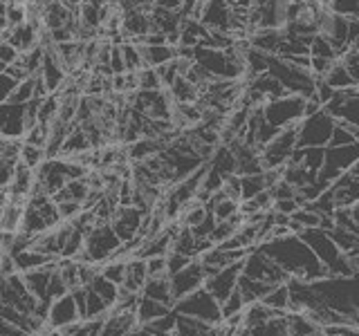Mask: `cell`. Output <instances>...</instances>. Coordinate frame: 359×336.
Instances as JSON below:
<instances>
[{"label":"cell","instance_id":"277c9868","mask_svg":"<svg viewBox=\"0 0 359 336\" xmlns=\"http://www.w3.org/2000/svg\"><path fill=\"white\" fill-rule=\"evenodd\" d=\"M263 117L269 126H274L276 130L299 126L301 119L306 117V97L299 94H283L278 99L267 101L261 106Z\"/></svg>","mask_w":359,"mask_h":336},{"label":"cell","instance_id":"60d3db41","mask_svg":"<svg viewBox=\"0 0 359 336\" xmlns=\"http://www.w3.org/2000/svg\"><path fill=\"white\" fill-rule=\"evenodd\" d=\"M243 309H245V300H243V296L238 294V289H236L233 294H229L227 298H224V300L220 302L222 321H224V318L236 316V314H243Z\"/></svg>","mask_w":359,"mask_h":336},{"label":"cell","instance_id":"603a6c76","mask_svg":"<svg viewBox=\"0 0 359 336\" xmlns=\"http://www.w3.org/2000/svg\"><path fill=\"white\" fill-rule=\"evenodd\" d=\"M11 260H14V267H16V272H18V274H27V272H34V269H39V267H45V265H50V262H56L59 258L45 255V253H41V251H36V249H32V246H27V249L11 253Z\"/></svg>","mask_w":359,"mask_h":336},{"label":"cell","instance_id":"8fae6325","mask_svg":"<svg viewBox=\"0 0 359 336\" xmlns=\"http://www.w3.org/2000/svg\"><path fill=\"white\" fill-rule=\"evenodd\" d=\"M294 150H297V126L278 130L276 137L269 139L261 148L263 168L265 171H269V168H283Z\"/></svg>","mask_w":359,"mask_h":336},{"label":"cell","instance_id":"6f0895ef","mask_svg":"<svg viewBox=\"0 0 359 336\" xmlns=\"http://www.w3.org/2000/svg\"><path fill=\"white\" fill-rule=\"evenodd\" d=\"M130 336H153V334H151V332H146L144 328H137V330H133V332H130Z\"/></svg>","mask_w":359,"mask_h":336},{"label":"cell","instance_id":"7bdbcfd3","mask_svg":"<svg viewBox=\"0 0 359 336\" xmlns=\"http://www.w3.org/2000/svg\"><path fill=\"white\" fill-rule=\"evenodd\" d=\"M34 99V76H27V78H22V81H18L16 90L11 92L9 101L11 104H27V101Z\"/></svg>","mask_w":359,"mask_h":336},{"label":"cell","instance_id":"6da1fadb","mask_svg":"<svg viewBox=\"0 0 359 336\" xmlns=\"http://www.w3.org/2000/svg\"><path fill=\"white\" fill-rule=\"evenodd\" d=\"M258 249L267 258H272V260L292 278H301V280H306V283H314V280L330 276L328 269L319 262V258L312 253L310 246L303 242L297 233L265 240L258 244Z\"/></svg>","mask_w":359,"mask_h":336},{"label":"cell","instance_id":"f6af8a7d","mask_svg":"<svg viewBox=\"0 0 359 336\" xmlns=\"http://www.w3.org/2000/svg\"><path fill=\"white\" fill-rule=\"evenodd\" d=\"M18 85V78H14L11 74H7L5 70H0V104H5V101H9L11 92L16 90Z\"/></svg>","mask_w":359,"mask_h":336},{"label":"cell","instance_id":"e575fe53","mask_svg":"<svg viewBox=\"0 0 359 336\" xmlns=\"http://www.w3.org/2000/svg\"><path fill=\"white\" fill-rule=\"evenodd\" d=\"M88 287L93 289L97 296L104 298L110 307L117 302V296H119V287H117L115 283H110V280H106V278L101 276V274H97L93 280H90V285H88Z\"/></svg>","mask_w":359,"mask_h":336},{"label":"cell","instance_id":"7c38bea8","mask_svg":"<svg viewBox=\"0 0 359 336\" xmlns=\"http://www.w3.org/2000/svg\"><path fill=\"white\" fill-rule=\"evenodd\" d=\"M323 110L334 121L348 123V126L359 128V88H346V90H334V94L330 97L328 104L323 106Z\"/></svg>","mask_w":359,"mask_h":336},{"label":"cell","instance_id":"83f0119b","mask_svg":"<svg viewBox=\"0 0 359 336\" xmlns=\"http://www.w3.org/2000/svg\"><path fill=\"white\" fill-rule=\"evenodd\" d=\"M274 285H267V283H261V280H254V278H247V276H238V285H236V289H238V294L243 296L245 305H250V302H261L265 298V294L269 289H272Z\"/></svg>","mask_w":359,"mask_h":336},{"label":"cell","instance_id":"8d00e7d4","mask_svg":"<svg viewBox=\"0 0 359 336\" xmlns=\"http://www.w3.org/2000/svg\"><path fill=\"white\" fill-rule=\"evenodd\" d=\"M308 54L310 56H319V59H328V61H337L339 59V54H337V50L330 45V41L321 36V34H314L310 45H308Z\"/></svg>","mask_w":359,"mask_h":336},{"label":"cell","instance_id":"ab89813d","mask_svg":"<svg viewBox=\"0 0 359 336\" xmlns=\"http://www.w3.org/2000/svg\"><path fill=\"white\" fill-rule=\"evenodd\" d=\"M126 262L128 260H108L104 265H99V274L119 287L123 283V276H126Z\"/></svg>","mask_w":359,"mask_h":336},{"label":"cell","instance_id":"11a10c76","mask_svg":"<svg viewBox=\"0 0 359 336\" xmlns=\"http://www.w3.org/2000/svg\"><path fill=\"white\" fill-rule=\"evenodd\" d=\"M348 209V216H351V220L355 222V227L359 229V200L357 202H353L351 206H346Z\"/></svg>","mask_w":359,"mask_h":336},{"label":"cell","instance_id":"d6a6232c","mask_svg":"<svg viewBox=\"0 0 359 336\" xmlns=\"http://www.w3.org/2000/svg\"><path fill=\"white\" fill-rule=\"evenodd\" d=\"M267 188V177L263 173H254V175H241V202L256 197L258 193H263Z\"/></svg>","mask_w":359,"mask_h":336},{"label":"cell","instance_id":"f907efd6","mask_svg":"<svg viewBox=\"0 0 359 336\" xmlns=\"http://www.w3.org/2000/svg\"><path fill=\"white\" fill-rule=\"evenodd\" d=\"M16 160H0V188H7L11 182V175H14Z\"/></svg>","mask_w":359,"mask_h":336},{"label":"cell","instance_id":"7dc6e473","mask_svg":"<svg viewBox=\"0 0 359 336\" xmlns=\"http://www.w3.org/2000/svg\"><path fill=\"white\" fill-rule=\"evenodd\" d=\"M18 50L14 45H9L7 41H0V70H5L7 65H14L18 59Z\"/></svg>","mask_w":359,"mask_h":336},{"label":"cell","instance_id":"8992f818","mask_svg":"<svg viewBox=\"0 0 359 336\" xmlns=\"http://www.w3.org/2000/svg\"><path fill=\"white\" fill-rule=\"evenodd\" d=\"M334 119L323 108L303 117L297 126V148H308V146H328L330 134L334 130Z\"/></svg>","mask_w":359,"mask_h":336},{"label":"cell","instance_id":"836d02e7","mask_svg":"<svg viewBox=\"0 0 359 336\" xmlns=\"http://www.w3.org/2000/svg\"><path fill=\"white\" fill-rule=\"evenodd\" d=\"M45 160H48V153H45L43 146L20 141V153H18V162L20 164H25L29 168H39Z\"/></svg>","mask_w":359,"mask_h":336},{"label":"cell","instance_id":"484cf974","mask_svg":"<svg viewBox=\"0 0 359 336\" xmlns=\"http://www.w3.org/2000/svg\"><path fill=\"white\" fill-rule=\"evenodd\" d=\"M149 280V272H146V262L142 258H130L126 262V276H123V283L119 285L121 289L133 291V294H142L144 283Z\"/></svg>","mask_w":359,"mask_h":336},{"label":"cell","instance_id":"bcb514c9","mask_svg":"<svg viewBox=\"0 0 359 336\" xmlns=\"http://www.w3.org/2000/svg\"><path fill=\"white\" fill-rule=\"evenodd\" d=\"M56 209H59V216H61L63 222H70L74 216H79V213L83 211V204H81V202L67 200V202H61V204H56Z\"/></svg>","mask_w":359,"mask_h":336},{"label":"cell","instance_id":"4316f807","mask_svg":"<svg viewBox=\"0 0 359 336\" xmlns=\"http://www.w3.org/2000/svg\"><path fill=\"white\" fill-rule=\"evenodd\" d=\"M173 307L168 305H162V302H157L153 298H146L140 294L137 298V305H135V318H137V325H146V323H153L157 318L166 316L168 312H171Z\"/></svg>","mask_w":359,"mask_h":336},{"label":"cell","instance_id":"681fc988","mask_svg":"<svg viewBox=\"0 0 359 336\" xmlns=\"http://www.w3.org/2000/svg\"><path fill=\"white\" fill-rule=\"evenodd\" d=\"M146 272L151 276H166V255H153V258H146Z\"/></svg>","mask_w":359,"mask_h":336},{"label":"cell","instance_id":"d4e9b609","mask_svg":"<svg viewBox=\"0 0 359 336\" xmlns=\"http://www.w3.org/2000/svg\"><path fill=\"white\" fill-rule=\"evenodd\" d=\"M140 54H142V61L144 67H160L168 61H173L177 56L175 45H140Z\"/></svg>","mask_w":359,"mask_h":336},{"label":"cell","instance_id":"ee69618b","mask_svg":"<svg viewBox=\"0 0 359 336\" xmlns=\"http://www.w3.org/2000/svg\"><path fill=\"white\" fill-rule=\"evenodd\" d=\"M162 81L155 67H142L137 72V90H160Z\"/></svg>","mask_w":359,"mask_h":336},{"label":"cell","instance_id":"cb8c5ba5","mask_svg":"<svg viewBox=\"0 0 359 336\" xmlns=\"http://www.w3.org/2000/svg\"><path fill=\"white\" fill-rule=\"evenodd\" d=\"M142 296L153 298L162 305L173 307V294H171V283H168V276H151L142 287Z\"/></svg>","mask_w":359,"mask_h":336},{"label":"cell","instance_id":"74e56055","mask_svg":"<svg viewBox=\"0 0 359 336\" xmlns=\"http://www.w3.org/2000/svg\"><path fill=\"white\" fill-rule=\"evenodd\" d=\"M328 233H330V238L334 240V244L339 246V249L346 255H351L357 249V246H359V235H355L351 231L339 229V227H332V229H328Z\"/></svg>","mask_w":359,"mask_h":336},{"label":"cell","instance_id":"7a4b0ae2","mask_svg":"<svg viewBox=\"0 0 359 336\" xmlns=\"http://www.w3.org/2000/svg\"><path fill=\"white\" fill-rule=\"evenodd\" d=\"M299 238L306 242L312 253L319 258V262L328 269L330 276H353L357 274L355 267L339 246L334 244V240L330 238V233L321 229V227H314V229H303L299 233Z\"/></svg>","mask_w":359,"mask_h":336},{"label":"cell","instance_id":"4dcf8cb0","mask_svg":"<svg viewBox=\"0 0 359 336\" xmlns=\"http://www.w3.org/2000/svg\"><path fill=\"white\" fill-rule=\"evenodd\" d=\"M245 336H290L287 328H285V314H278V316L267 318L265 323L256 325V328L241 332Z\"/></svg>","mask_w":359,"mask_h":336},{"label":"cell","instance_id":"1f68e13d","mask_svg":"<svg viewBox=\"0 0 359 336\" xmlns=\"http://www.w3.org/2000/svg\"><path fill=\"white\" fill-rule=\"evenodd\" d=\"M265 307L274 309L278 314H287L290 312V291H287V285L280 283V285H274L272 289L267 291L265 298L261 300Z\"/></svg>","mask_w":359,"mask_h":336},{"label":"cell","instance_id":"3957f363","mask_svg":"<svg viewBox=\"0 0 359 336\" xmlns=\"http://www.w3.org/2000/svg\"><path fill=\"white\" fill-rule=\"evenodd\" d=\"M119 246H121V240L117 238V233L112 231L110 222H101L86 235L83 249L79 251L72 260L86 262V265H104L115 255Z\"/></svg>","mask_w":359,"mask_h":336},{"label":"cell","instance_id":"9a60e30c","mask_svg":"<svg viewBox=\"0 0 359 336\" xmlns=\"http://www.w3.org/2000/svg\"><path fill=\"white\" fill-rule=\"evenodd\" d=\"M328 193L334 202V209H346L359 200V160L341 177L334 179L328 186Z\"/></svg>","mask_w":359,"mask_h":336},{"label":"cell","instance_id":"52a82bcc","mask_svg":"<svg viewBox=\"0 0 359 336\" xmlns=\"http://www.w3.org/2000/svg\"><path fill=\"white\" fill-rule=\"evenodd\" d=\"M173 309L177 314H184V316H194L211 325H220L222 323V314H220V302L213 298L205 287L196 289L194 294H189L184 298L175 300Z\"/></svg>","mask_w":359,"mask_h":336},{"label":"cell","instance_id":"680465c9","mask_svg":"<svg viewBox=\"0 0 359 336\" xmlns=\"http://www.w3.org/2000/svg\"><path fill=\"white\" fill-rule=\"evenodd\" d=\"M0 3H9V0H0Z\"/></svg>","mask_w":359,"mask_h":336},{"label":"cell","instance_id":"5b68a950","mask_svg":"<svg viewBox=\"0 0 359 336\" xmlns=\"http://www.w3.org/2000/svg\"><path fill=\"white\" fill-rule=\"evenodd\" d=\"M359 160V141L346 146H325L323 164L317 173V179L328 188L337 177H341L348 168Z\"/></svg>","mask_w":359,"mask_h":336},{"label":"cell","instance_id":"c3c4849f","mask_svg":"<svg viewBox=\"0 0 359 336\" xmlns=\"http://www.w3.org/2000/svg\"><path fill=\"white\" fill-rule=\"evenodd\" d=\"M108 67H110V74H123L126 72V65H123V56H121V48L119 45H112L110 48V61H108Z\"/></svg>","mask_w":359,"mask_h":336},{"label":"cell","instance_id":"f5cc1de1","mask_svg":"<svg viewBox=\"0 0 359 336\" xmlns=\"http://www.w3.org/2000/svg\"><path fill=\"white\" fill-rule=\"evenodd\" d=\"M157 7H166V9H180L184 5V0H155Z\"/></svg>","mask_w":359,"mask_h":336},{"label":"cell","instance_id":"e0dca14e","mask_svg":"<svg viewBox=\"0 0 359 336\" xmlns=\"http://www.w3.org/2000/svg\"><path fill=\"white\" fill-rule=\"evenodd\" d=\"M76 321H81V316H79L72 291H67V294H63V296H59L56 300L50 302L48 316H45V323H48L50 330H63Z\"/></svg>","mask_w":359,"mask_h":336},{"label":"cell","instance_id":"5bb4252c","mask_svg":"<svg viewBox=\"0 0 359 336\" xmlns=\"http://www.w3.org/2000/svg\"><path fill=\"white\" fill-rule=\"evenodd\" d=\"M144 218H146V213L142 209L133 206V204H128V206L117 204V209L112 211V216H110V227L117 233V238L121 242H128L140 235Z\"/></svg>","mask_w":359,"mask_h":336},{"label":"cell","instance_id":"f1b7e54d","mask_svg":"<svg viewBox=\"0 0 359 336\" xmlns=\"http://www.w3.org/2000/svg\"><path fill=\"white\" fill-rule=\"evenodd\" d=\"M319 78H323L325 83H328L332 90H346V88H355L357 85V81H355V76L346 70V65L337 59L332 65H330V70L325 72L323 76H319Z\"/></svg>","mask_w":359,"mask_h":336},{"label":"cell","instance_id":"f546056e","mask_svg":"<svg viewBox=\"0 0 359 336\" xmlns=\"http://www.w3.org/2000/svg\"><path fill=\"white\" fill-rule=\"evenodd\" d=\"M166 90H168V94H171V99L175 101V104H196V101L200 99V90L191 81H187L182 74H180Z\"/></svg>","mask_w":359,"mask_h":336},{"label":"cell","instance_id":"4fadbf2b","mask_svg":"<svg viewBox=\"0 0 359 336\" xmlns=\"http://www.w3.org/2000/svg\"><path fill=\"white\" fill-rule=\"evenodd\" d=\"M205 280H207V272L196 258V260H191L184 269H180V272H175L173 276H168L173 300H180V298H184L189 294H194L196 289L205 287ZM173 305H175V302H173Z\"/></svg>","mask_w":359,"mask_h":336},{"label":"cell","instance_id":"44dd1931","mask_svg":"<svg viewBox=\"0 0 359 336\" xmlns=\"http://www.w3.org/2000/svg\"><path fill=\"white\" fill-rule=\"evenodd\" d=\"M175 312V309H173ZM220 325H211L194 316L175 312V334L177 336H218Z\"/></svg>","mask_w":359,"mask_h":336},{"label":"cell","instance_id":"b9f144b4","mask_svg":"<svg viewBox=\"0 0 359 336\" xmlns=\"http://www.w3.org/2000/svg\"><path fill=\"white\" fill-rule=\"evenodd\" d=\"M328 7L334 14H341L351 20H359V0H328Z\"/></svg>","mask_w":359,"mask_h":336},{"label":"cell","instance_id":"ac0fdd59","mask_svg":"<svg viewBox=\"0 0 359 336\" xmlns=\"http://www.w3.org/2000/svg\"><path fill=\"white\" fill-rule=\"evenodd\" d=\"M27 132L25 123V104H11L5 101L0 104V134L9 139H22Z\"/></svg>","mask_w":359,"mask_h":336},{"label":"cell","instance_id":"ba28073f","mask_svg":"<svg viewBox=\"0 0 359 336\" xmlns=\"http://www.w3.org/2000/svg\"><path fill=\"white\" fill-rule=\"evenodd\" d=\"M241 274L247 278L261 280V283H267V285L287 283V278H290L283 269H280L272 258H267L258 246H252V249L247 251V255L243 258Z\"/></svg>","mask_w":359,"mask_h":336},{"label":"cell","instance_id":"ffe728a7","mask_svg":"<svg viewBox=\"0 0 359 336\" xmlns=\"http://www.w3.org/2000/svg\"><path fill=\"white\" fill-rule=\"evenodd\" d=\"M137 328L140 325H137V318H135V314L110 309L99 330V336H130V332Z\"/></svg>","mask_w":359,"mask_h":336},{"label":"cell","instance_id":"2e32d148","mask_svg":"<svg viewBox=\"0 0 359 336\" xmlns=\"http://www.w3.org/2000/svg\"><path fill=\"white\" fill-rule=\"evenodd\" d=\"M241 267H243V260L241 262H233L229 267L218 269L216 274H211L205 280V289L218 302H222L229 294H233V291H236V285H238V276H241Z\"/></svg>","mask_w":359,"mask_h":336},{"label":"cell","instance_id":"7402d4cb","mask_svg":"<svg viewBox=\"0 0 359 336\" xmlns=\"http://www.w3.org/2000/svg\"><path fill=\"white\" fill-rule=\"evenodd\" d=\"M285 328L290 336H323V328L317 321H312L306 312H287Z\"/></svg>","mask_w":359,"mask_h":336},{"label":"cell","instance_id":"9f6ffc18","mask_svg":"<svg viewBox=\"0 0 359 336\" xmlns=\"http://www.w3.org/2000/svg\"><path fill=\"white\" fill-rule=\"evenodd\" d=\"M348 258H351V262H353V267H355V272L359 274V246H357V249H355L351 255H348Z\"/></svg>","mask_w":359,"mask_h":336},{"label":"cell","instance_id":"d6986e66","mask_svg":"<svg viewBox=\"0 0 359 336\" xmlns=\"http://www.w3.org/2000/svg\"><path fill=\"white\" fill-rule=\"evenodd\" d=\"M34 190V168L16 162L14 175H11V182L7 184V193L11 202H18V204H25L27 197Z\"/></svg>","mask_w":359,"mask_h":336},{"label":"cell","instance_id":"db71d44e","mask_svg":"<svg viewBox=\"0 0 359 336\" xmlns=\"http://www.w3.org/2000/svg\"><path fill=\"white\" fill-rule=\"evenodd\" d=\"M119 5H135V7H144V9H151L155 5V0H121Z\"/></svg>","mask_w":359,"mask_h":336},{"label":"cell","instance_id":"816d5d0a","mask_svg":"<svg viewBox=\"0 0 359 336\" xmlns=\"http://www.w3.org/2000/svg\"><path fill=\"white\" fill-rule=\"evenodd\" d=\"M0 336H29V334L22 332V330L18 328V325L9 323V321H5V318H0Z\"/></svg>","mask_w":359,"mask_h":336},{"label":"cell","instance_id":"9c48e42d","mask_svg":"<svg viewBox=\"0 0 359 336\" xmlns=\"http://www.w3.org/2000/svg\"><path fill=\"white\" fill-rule=\"evenodd\" d=\"M130 106L135 110H140L142 115L151 117V119L171 121L175 101L171 99V94H168L166 88H160V90H137V92H130Z\"/></svg>","mask_w":359,"mask_h":336},{"label":"cell","instance_id":"d590c367","mask_svg":"<svg viewBox=\"0 0 359 336\" xmlns=\"http://www.w3.org/2000/svg\"><path fill=\"white\" fill-rule=\"evenodd\" d=\"M119 48H121V56H123V65H126V72H140L142 67H144L142 54H140V45L130 43V41H123V43H119Z\"/></svg>","mask_w":359,"mask_h":336},{"label":"cell","instance_id":"f35d334b","mask_svg":"<svg viewBox=\"0 0 359 336\" xmlns=\"http://www.w3.org/2000/svg\"><path fill=\"white\" fill-rule=\"evenodd\" d=\"M22 209L25 204H18V202H7L3 206V229L5 231H18L20 229V222H22Z\"/></svg>","mask_w":359,"mask_h":336},{"label":"cell","instance_id":"30bf717a","mask_svg":"<svg viewBox=\"0 0 359 336\" xmlns=\"http://www.w3.org/2000/svg\"><path fill=\"white\" fill-rule=\"evenodd\" d=\"M198 20L209 31H224L238 41V27H236L233 9L229 0H202Z\"/></svg>","mask_w":359,"mask_h":336}]
</instances>
